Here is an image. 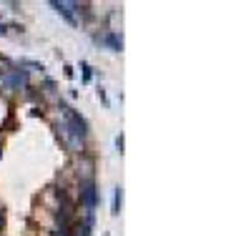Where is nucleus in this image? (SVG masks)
I'll list each match as a JSON object with an SVG mask.
<instances>
[{
    "mask_svg": "<svg viewBox=\"0 0 251 236\" xmlns=\"http://www.w3.org/2000/svg\"><path fill=\"white\" fill-rule=\"evenodd\" d=\"M116 146H118V151H123V136H118V138H116Z\"/></svg>",
    "mask_w": 251,
    "mask_h": 236,
    "instance_id": "7",
    "label": "nucleus"
},
{
    "mask_svg": "<svg viewBox=\"0 0 251 236\" xmlns=\"http://www.w3.org/2000/svg\"><path fill=\"white\" fill-rule=\"evenodd\" d=\"M58 133L63 136V141H66V146L71 148V151H75V154H80L83 151V138H78L71 128L66 126V121H60L58 123Z\"/></svg>",
    "mask_w": 251,
    "mask_h": 236,
    "instance_id": "3",
    "label": "nucleus"
},
{
    "mask_svg": "<svg viewBox=\"0 0 251 236\" xmlns=\"http://www.w3.org/2000/svg\"><path fill=\"white\" fill-rule=\"evenodd\" d=\"M71 26H80V3H68V0H53L50 3Z\"/></svg>",
    "mask_w": 251,
    "mask_h": 236,
    "instance_id": "2",
    "label": "nucleus"
},
{
    "mask_svg": "<svg viewBox=\"0 0 251 236\" xmlns=\"http://www.w3.org/2000/svg\"><path fill=\"white\" fill-rule=\"evenodd\" d=\"M0 68H8V60L5 58H0Z\"/></svg>",
    "mask_w": 251,
    "mask_h": 236,
    "instance_id": "9",
    "label": "nucleus"
},
{
    "mask_svg": "<svg viewBox=\"0 0 251 236\" xmlns=\"http://www.w3.org/2000/svg\"><path fill=\"white\" fill-rule=\"evenodd\" d=\"M80 199H83V206H86V216H93L96 201H98V191H96V181L93 179L80 181Z\"/></svg>",
    "mask_w": 251,
    "mask_h": 236,
    "instance_id": "1",
    "label": "nucleus"
},
{
    "mask_svg": "<svg viewBox=\"0 0 251 236\" xmlns=\"http://www.w3.org/2000/svg\"><path fill=\"white\" fill-rule=\"evenodd\" d=\"M5 224V211H3V206H0V226Z\"/></svg>",
    "mask_w": 251,
    "mask_h": 236,
    "instance_id": "8",
    "label": "nucleus"
},
{
    "mask_svg": "<svg viewBox=\"0 0 251 236\" xmlns=\"http://www.w3.org/2000/svg\"><path fill=\"white\" fill-rule=\"evenodd\" d=\"M121 201H123V191L116 188L113 191V213H121Z\"/></svg>",
    "mask_w": 251,
    "mask_h": 236,
    "instance_id": "5",
    "label": "nucleus"
},
{
    "mask_svg": "<svg viewBox=\"0 0 251 236\" xmlns=\"http://www.w3.org/2000/svg\"><path fill=\"white\" fill-rule=\"evenodd\" d=\"M3 33H5V26H3V23H0V35H3Z\"/></svg>",
    "mask_w": 251,
    "mask_h": 236,
    "instance_id": "10",
    "label": "nucleus"
},
{
    "mask_svg": "<svg viewBox=\"0 0 251 236\" xmlns=\"http://www.w3.org/2000/svg\"><path fill=\"white\" fill-rule=\"evenodd\" d=\"M96 43H100V46H106L111 51H123V38L116 33V30H106V33H98L96 35Z\"/></svg>",
    "mask_w": 251,
    "mask_h": 236,
    "instance_id": "4",
    "label": "nucleus"
},
{
    "mask_svg": "<svg viewBox=\"0 0 251 236\" xmlns=\"http://www.w3.org/2000/svg\"><path fill=\"white\" fill-rule=\"evenodd\" d=\"M80 68H83V80H91V68H88V63H80Z\"/></svg>",
    "mask_w": 251,
    "mask_h": 236,
    "instance_id": "6",
    "label": "nucleus"
}]
</instances>
